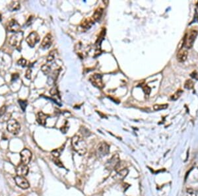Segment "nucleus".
I'll return each instance as SVG.
<instances>
[{
	"instance_id": "b1692460",
	"label": "nucleus",
	"mask_w": 198,
	"mask_h": 196,
	"mask_svg": "<svg viewBox=\"0 0 198 196\" xmlns=\"http://www.w3.org/2000/svg\"><path fill=\"white\" fill-rule=\"evenodd\" d=\"M41 70L42 72H43V73L45 75H48V73L50 72L51 69H50V67L49 65H42V67H41Z\"/></svg>"
},
{
	"instance_id": "2f4dec72",
	"label": "nucleus",
	"mask_w": 198,
	"mask_h": 196,
	"mask_svg": "<svg viewBox=\"0 0 198 196\" xmlns=\"http://www.w3.org/2000/svg\"><path fill=\"white\" fill-rule=\"evenodd\" d=\"M7 108L5 106H3L1 108H0V117H1L3 115H4V114L6 112Z\"/></svg>"
},
{
	"instance_id": "9d476101",
	"label": "nucleus",
	"mask_w": 198,
	"mask_h": 196,
	"mask_svg": "<svg viewBox=\"0 0 198 196\" xmlns=\"http://www.w3.org/2000/svg\"><path fill=\"white\" fill-rule=\"evenodd\" d=\"M120 161V158H119V155L117 154H116L112 156L110 160H109L107 164H106V168H107L109 170H114L117 165V164L119 163V162Z\"/></svg>"
},
{
	"instance_id": "a211bd4d",
	"label": "nucleus",
	"mask_w": 198,
	"mask_h": 196,
	"mask_svg": "<svg viewBox=\"0 0 198 196\" xmlns=\"http://www.w3.org/2000/svg\"><path fill=\"white\" fill-rule=\"evenodd\" d=\"M102 13H103V9L100 7H99L98 9H96L94 11V13H93V15L92 17V18L95 21H98L100 19V18L102 17Z\"/></svg>"
},
{
	"instance_id": "6e6552de",
	"label": "nucleus",
	"mask_w": 198,
	"mask_h": 196,
	"mask_svg": "<svg viewBox=\"0 0 198 196\" xmlns=\"http://www.w3.org/2000/svg\"><path fill=\"white\" fill-rule=\"evenodd\" d=\"M20 155H21V163L26 164V165H27L30 163L31 158H32V153L28 149H24L23 150H22L21 153H20Z\"/></svg>"
},
{
	"instance_id": "c756f323",
	"label": "nucleus",
	"mask_w": 198,
	"mask_h": 196,
	"mask_svg": "<svg viewBox=\"0 0 198 196\" xmlns=\"http://www.w3.org/2000/svg\"><path fill=\"white\" fill-rule=\"evenodd\" d=\"M143 89L144 90L146 95H149V93H151V89L147 86V85H145L144 87H143Z\"/></svg>"
},
{
	"instance_id": "4468645a",
	"label": "nucleus",
	"mask_w": 198,
	"mask_h": 196,
	"mask_svg": "<svg viewBox=\"0 0 198 196\" xmlns=\"http://www.w3.org/2000/svg\"><path fill=\"white\" fill-rule=\"evenodd\" d=\"M188 55V50H186V48H182L181 50H180L179 52H178L177 59L180 62L185 61L186 59H187Z\"/></svg>"
},
{
	"instance_id": "6ab92c4d",
	"label": "nucleus",
	"mask_w": 198,
	"mask_h": 196,
	"mask_svg": "<svg viewBox=\"0 0 198 196\" xmlns=\"http://www.w3.org/2000/svg\"><path fill=\"white\" fill-rule=\"evenodd\" d=\"M21 5L20 3L17 1H11L9 5H8V9L11 11H17L20 9Z\"/></svg>"
},
{
	"instance_id": "423d86ee",
	"label": "nucleus",
	"mask_w": 198,
	"mask_h": 196,
	"mask_svg": "<svg viewBox=\"0 0 198 196\" xmlns=\"http://www.w3.org/2000/svg\"><path fill=\"white\" fill-rule=\"evenodd\" d=\"M40 41V36L38 33L36 32H32L29 34L27 38H26V42L28 44V46L31 48H34V46L38 43Z\"/></svg>"
},
{
	"instance_id": "7c9ffc66",
	"label": "nucleus",
	"mask_w": 198,
	"mask_h": 196,
	"mask_svg": "<svg viewBox=\"0 0 198 196\" xmlns=\"http://www.w3.org/2000/svg\"><path fill=\"white\" fill-rule=\"evenodd\" d=\"M54 163L56 164V165H57V166H58L59 167H63V166H63V164L62 163V162L60 161L58 158H55V159H54Z\"/></svg>"
},
{
	"instance_id": "ddd939ff",
	"label": "nucleus",
	"mask_w": 198,
	"mask_h": 196,
	"mask_svg": "<svg viewBox=\"0 0 198 196\" xmlns=\"http://www.w3.org/2000/svg\"><path fill=\"white\" fill-rule=\"evenodd\" d=\"M51 44H52V36L51 34L48 33L42 40L41 47L42 49H48L51 46Z\"/></svg>"
},
{
	"instance_id": "cd10ccee",
	"label": "nucleus",
	"mask_w": 198,
	"mask_h": 196,
	"mask_svg": "<svg viewBox=\"0 0 198 196\" xmlns=\"http://www.w3.org/2000/svg\"><path fill=\"white\" fill-rule=\"evenodd\" d=\"M51 155H52L54 158H58V157H59L60 155V151L58 149H55L51 151Z\"/></svg>"
},
{
	"instance_id": "0eeeda50",
	"label": "nucleus",
	"mask_w": 198,
	"mask_h": 196,
	"mask_svg": "<svg viewBox=\"0 0 198 196\" xmlns=\"http://www.w3.org/2000/svg\"><path fill=\"white\" fill-rule=\"evenodd\" d=\"M90 81L94 87L99 88V89H102V88H103V87H104V83H103L102 81V75L100 74L96 73V74H94L91 76Z\"/></svg>"
},
{
	"instance_id": "2eb2a0df",
	"label": "nucleus",
	"mask_w": 198,
	"mask_h": 196,
	"mask_svg": "<svg viewBox=\"0 0 198 196\" xmlns=\"http://www.w3.org/2000/svg\"><path fill=\"white\" fill-rule=\"evenodd\" d=\"M49 117V116L46 114L44 112H40L38 113V115H37V118H36V120L38 122L39 124L42 125V126H44L46 124V121L47 119Z\"/></svg>"
},
{
	"instance_id": "f704fd0d",
	"label": "nucleus",
	"mask_w": 198,
	"mask_h": 196,
	"mask_svg": "<svg viewBox=\"0 0 198 196\" xmlns=\"http://www.w3.org/2000/svg\"><path fill=\"white\" fill-rule=\"evenodd\" d=\"M19 196H26V195H19Z\"/></svg>"
},
{
	"instance_id": "39448f33",
	"label": "nucleus",
	"mask_w": 198,
	"mask_h": 196,
	"mask_svg": "<svg viewBox=\"0 0 198 196\" xmlns=\"http://www.w3.org/2000/svg\"><path fill=\"white\" fill-rule=\"evenodd\" d=\"M110 153V146L106 143H101L96 149V155L99 157H103Z\"/></svg>"
},
{
	"instance_id": "e433bc0d",
	"label": "nucleus",
	"mask_w": 198,
	"mask_h": 196,
	"mask_svg": "<svg viewBox=\"0 0 198 196\" xmlns=\"http://www.w3.org/2000/svg\"><path fill=\"white\" fill-rule=\"evenodd\" d=\"M197 20H198V15H197Z\"/></svg>"
},
{
	"instance_id": "dca6fc26",
	"label": "nucleus",
	"mask_w": 198,
	"mask_h": 196,
	"mask_svg": "<svg viewBox=\"0 0 198 196\" xmlns=\"http://www.w3.org/2000/svg\"><path fill=\"white\" fill-rule=\"evenodd\" d=\"M128 172H129L128 170L127 169H124L122 170H120L119 172H117L116 174L114 176L113 178L117 181L123 180L126 176H127Z\"/></svg>"
},
{
	"instance_id": "1a4fd4ad",
	"label": "nucleus",
	"mask_w": 198,
	"mask_h": 196,
	"mask_svg": "<svg viewBox=\"0 0 198 196\" xmlns=\"http://www.w3.org/2000/svg\"><path fill=\"white\" fill-rule=\"evenodd\" d=\"M17 186L21 187L22 189H28L30 186L29 182L24 176H16L14 178Z\"/></svg>"
},
{
	"instance_id": "f03ea898",
	"label": "nucleus",
	"mask_w": 198,
	"mask_h": 196,
	"mask_svg": "<svg viewBox=\"0 0 198 196\" xmlns=\"http://www.w3.org/2000/svg\"><path fill=\"white\" fill-rule=\"evenodd\" d=\"M22 40H23V33L22 31H19L11 36L9 40V43L11 46L16 48L17 50H21Z\"/></svg>"
},
{
	"instance_id": "5701e85b",
	"label": "nucleus",
	"mask_w": 198,
	"mask_h": 196,
	"mask_svg": "<svg viewBox=\"0 0 198 196\" xmlns=\"http://www.w3.org/2000/svg\"><path fill=\"white\" fill-rule=\"evenodd\" d=\"M56 54V50H53L51 51L49 53V55L47 57V61L48 62H50L52 61L54 59H55V55Z\"/></svg>"
},
{
	"instance_id": "412c9836",
	"label": "nucleus",
	"mask_w": 198,
	"mask_h": 196,
	"mask_svg": "<svg viewBox=\"0 0 198 196\" xmlns=\"http://www.w3.org/2000/svg\"><path fill=\"white\" fill-rule=\"evenodd\" d=\"M194 81L191 80V79H188V80H186V81L185 82L184 87L187 89H191L192 88L194 87Z\"/></svg>"
},
{
	"instance_id": "20e7f679",
	"label": "nucleus",
	"mask_w": 198,
	"mask_h": 196,
	"mask_svg": "<svg viewBox=\"0 0 198 196\" xmlns=\"http://www.w3.org/2000/svg\"><path fill=\"white\" fill-rule=\"evenodd\" d=\"M7 129L9 133L13 135H17L21 129V126L16 120H10L7 122Z\"/></svg>"
},
{
	"instance_id": "473e14b6",
	"label": "nucleus",
	"mask_w": 198,
	"mask_h": 196,
	"mask_svg": "<svg viewBox=\"0 0 198 196\" xmlns=\"http://www.w3.org/2000/svg\"><path fill=\"white\" fill-rule=\"evenodd\" d=\"M19 78V74L18 73H14L12 75V77H11V80L15 81L17 79Z\"/></svg>"
},
{
	"instance_id": "f257e3e1",
	"label": "nucleus",
	"mask_w": 198,
	"mask_h": 196,
	"mask_svg": "<svg viewBox=\"0 0 198 196\" xmlns=\"http://www.w3.org/2000/svg\"><path fill=\"white\" fill-rule=\"evenodd\" d=\"M71 145L75 151H76L80 155H84L87 153V143L81 136L78 135H74L71 139Z\"/></svg>"
},
{
	"instance_id": "72a5a7b5",
	"label": "nucleus",
	"mask_w": 198,
	"mask_h": 196,
	"mask_svg": "<svg viewBox=\"0 0 198 196\" xmlns=\"http://www.w3.org/2000/svg\"><path fill=\"white\" fill-rule=\"evenodd\" d=\"M181 93H182V91L180 92V93H178V91H177V93H176V94H175V95H174L173 96H172V99H173V100H174V98H175V96H176V99L179 97L180 95V94H181Z\"/></svg>"
},
{
	"instance_id": "393cba45",
	"label": "nucleus",
	"mask_w": 198,
	"mask_h": 196,
	"mask_svg": "<svg viewBox=\"0 0 198 196\" xmlns=\"http://www.w3.org/2000/svg\"><path fill=\"white\" fill-rule=\"evenodd\" d=\"M19 102V104L20 105V106H21V109L22 110L23 112L25 111V110H26V108H27V101H25V100H19L18 101Z\"/></svg>"
},
{
	"instance_id": "c9c22d12",
	"label": "nucleus",
	"mask_w": 198,
	"mask_h": 196,
	"mask_svg": "<svg viewBox=\"0 0 198 196\" xmlns=\"http://www.w3.org/2000/svg\"><path fill=\"white\" fill-rule=\"evenodd\" d=\"M197 8H198V2L197 3Z\"/></svg>"
},
{
	"instance_id": "7ed1b4c3",
	"label": "nucleus",
	"mask_w": 198,
	"mask_h": 196,
	"mask_svg": "<svg viewBox=\"0 0 198 196\" xmlns=\"http://www.w3.org/2000/svg\"><path fill=\"white\" fill-rule=\"evenodd\" d=\"M197 36V31L196 30H191L187 33L183 40V48L186 49H190L193 46Z\"/></svg>"
},
{
	"instance_id": "4be33fe9",
	"label": "nucleus",
	"mask_w": 198,
	"mask_h": 196,
	"mask_svg": "<svg viewBox=\"0 0 198 196\" xmlns=\"http://www.w3.org/2000/svg\"><path fill=\"white\" fill-rule=\"evenodd\" d=\"M168 105L167 104H155L154 105L153 108L154 110H164L167 108Z\"/></svg>"
},
{
	"instance_id": "f3484780",
	"label": "nucleus",
	"mask_w": 198,
	"mask_h": 196,
	"mask_svg": "<svg viewBox=\"0 0 198 196\" xmlns=\"http://www.w3.org/2000/svg\"><path fill=\"white\" fill-rule=\"evenodd\" d=\"M94 23V21L93 19V18H87L85 19L83 21L81 24V27L83 28H85V29H88L92 27V25Z\"/></svg>"
},
{
	"instance_id": "f8f14e48",
	"label": "nucleus",
	"mask_w": 198,
	"mask_h": 196,
	"mask_svg": "<svg viewBox=\"0 0 198 196\" xmlns=\"http://www.w3.org/2000/svg\"><path fill=\"white\" fill-rule=\"evenodd\" d=\"M7 30L9 31L11 33H17L20 31V28H21V26L18 23L16 20L12 19L9 22V23L7 26Z\"/></svg>"
},
{
	"instance_id": "a878e982",
	"label": "nucleus",
	"mask_w": 198,
	"mask_h": 196,
	"mask_svg": "<svg viewBox=\"0 0 198 196\" xmlns=\"http://www.w3.org/2000/svg\"><path fill=\"white\" fill-rule=\"evenodd\" d=\"M17 64L19 65H21L22 67H25L27 66V61L24 58H21L20 59H19L18 61H17Z\"/></svg>"
},
{
	"instance_id": "aec40b11",
	"label": "nucleus",
	"mask_w": 198,
	"mask_h": 196,
	"mask_svg": "<svg viewBox=\"0 0 198 196\" xmlns=\"http://www.w3.org/2000/svg\"><path fill=\"white\" fill-rule=\"evenodd\" d=\"M125 169V163H124V161H120L119 162V163L117 164V165L116 166V167L114 169V170H116V172H119L120 170H122L123 169Z\"/></svg>"
},
{
	"instance_id": "c85d7f7f",
	"label": "nucleus",
	"mask_w": 198,
	"mask_h": 196,
	"mask_svg": "<svg viewBox=\"0 0 198 196\" xmlns=\"http://www.w3.org/2000/svg\"><path fill=\"white\" fill-rule=\"evenodd\" d=\"M31 73H32V70L30 68L27 70L26 72V74H25V77L27 79H31Z\"/></svg>"
},
{
	"instance_id": "bb28decb",
	"label": "nucleus",
	"mask_w": 198,
	"mask_h": 196,
	"mask_svg": "<svg viewBox=\"0 0 198 196\" xmlns=\"http://www.w3.org/2000/svg\"><path fill=\"white\" fill-rule=\"evenodd\" d=\"M186 196H197L196 192L191 188L188 189L186 192Z\"/></svg>"
},
{
	"instance_id": "9b49d317",
	"label": "nucleus",
	"mask_w": 198,
	"mask_h": 196,
	"mask_svg": "<svg viewBox=\"0 0 198 196\" xmlns=\"http://www.w3.org/2000/svg\"><path fill=\"white\" fill-rule=\"evenodd\" d=\"M28 173V167L26 164L21 163L16 167L17 176H26Z\"/></svg>"
}]
</instances>
